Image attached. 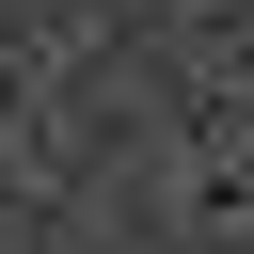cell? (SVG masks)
<instances>
[{
    "label": "cell",
    "instance_id": "6da1fadb",
    "mask_svg": "<svg viewBox=\"0 0 254 254\" xmlns=\"http://www.w3.org/2000/svg\"><path fill=\"white\" fill-rule=\"evenodd\" d=\"M222 175L254 190V79H238V111H222Z\"/></svg>",
    "mask_w": 254,
    "mask_h": 254
}]
</instances>
